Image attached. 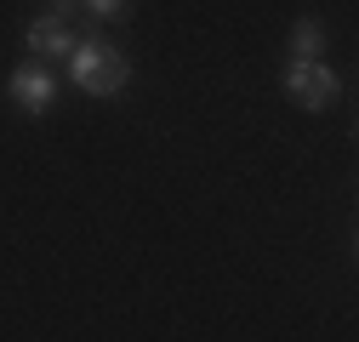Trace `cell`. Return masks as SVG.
I'll list each match as a JSON object with an SVG mask.
<instances>
[{
	"label": "cell",
	"mask_w": 359,
	"mask_h": 342,
	"mask_svg": "<svg viewBox=\"0 0 359 342\" xmlns=\"http://www.w3.org/2000/svg\"><path fill=\"white\" fill-rule=\"evenodd\" d=\"M285 92H291L308 114H325V109L342 97V74H337L325 57H291V63H285Z\"/></svg>",
	"instance_id": "obj_2"
},
{
	"label": "cell",
	"mask_w": 359,
	"mask_h": 342,
	"mask_svg": "<svg viewBox=\"0 0 359 342\" xmlns=\"http://www.w3.org/2000/svg\"><path fill=\"white\" fill-rule=\"evenodd\" d=\"M92 6V18L97 23H114V18H126V0H86Z\"/></svg>",
	"instance_id": "obj_6"
},
{
	"label": "cell",
	"mask_w": 359,
	"mask_h": 342,
	"mask_svg": "<svg viewBox=\"0 0 359 342\" xmlns=\"http://www.w3.org/2000/svg\"><path fill=\"white\" fill-rule=\"evenodd\" d=\"M23 46H29L40 63H57V57H69V52H74V29H69V18H63V12H40V18L23 29Z\"/></svg>",
	"instance_id": "obj_4"
},
{
	"label": "cell",
	"mask_w": 359,
	"mask_h": 342,
	"mask_svg": "<svg viewBox=\"0 0 359 342\" xmlns=\"http://www.w3.org/2000/svg\"><path fill=\"white\" fill-rule=\"evenodd\" d=\"M6 92L23 114H46L57 103V74H52V63H18L6 74Z\"/></svg>",
	"instance_id": "obj_3"
},
{
	"label": "cell",
	"mask_w": 359,
	"mask_h": 342,
	"mask_svg": "<svg viewBox=\"0 0 359 342\" xmlns=\"http://www.w3.org/2000/svg\"><path fill=\"white\" fill-rule=\"evenodd\" d=\"M69 80L80 86L86 97H120L126 80H131V63H126V52L103 46V40H74V52H69Z\"/></svg>",
	"instance_id": "obj_1"
},
{
	"label": "cell",
	"mask_w": 359,
	"mask_h": 342,
	"mask_svg": "<svg viewBox=\"0 0 359 342\" xmlns=\"http://www.w3.org/2000/svg\"><path fill=\"white\" fill-rule=\"evenodd\" d=\"M291 57H325V23L320 18H297L291 23Z\"/></svg>",
	"instance_id": "obj_5"
},
{
	"label": "cell",
	"mask_w": 359,
	"mask_h": 342,
	"mask_svg": "<svg viewBox=\"0 0 359 342\" xmlns=\"http://www.w3.org/2000/svg\"><path fill=\"white\" fill-rule=\"evenodd\" d=\"M63 6H69V0H63Z\"/></svg>",
	"instance_id": "obj_7"
}]
</instances>
